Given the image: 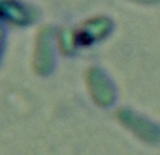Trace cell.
Segmentation results:
<instances>
[{
	"mask_svg": "<svg viewBox=\"0 0 160 155\" xmlns=\"http://www.w3.org/2000/svg\"><path fill=\"white\" fill-rule=\"evenodd\" d=\"M139 2H146V3H153V2H158V0H139Z\"/></svg>",
	"mask_w": 160,
	"mask_h": 155,
	"instance_id": "1",
	"label": "cell"
}]
</instances>
